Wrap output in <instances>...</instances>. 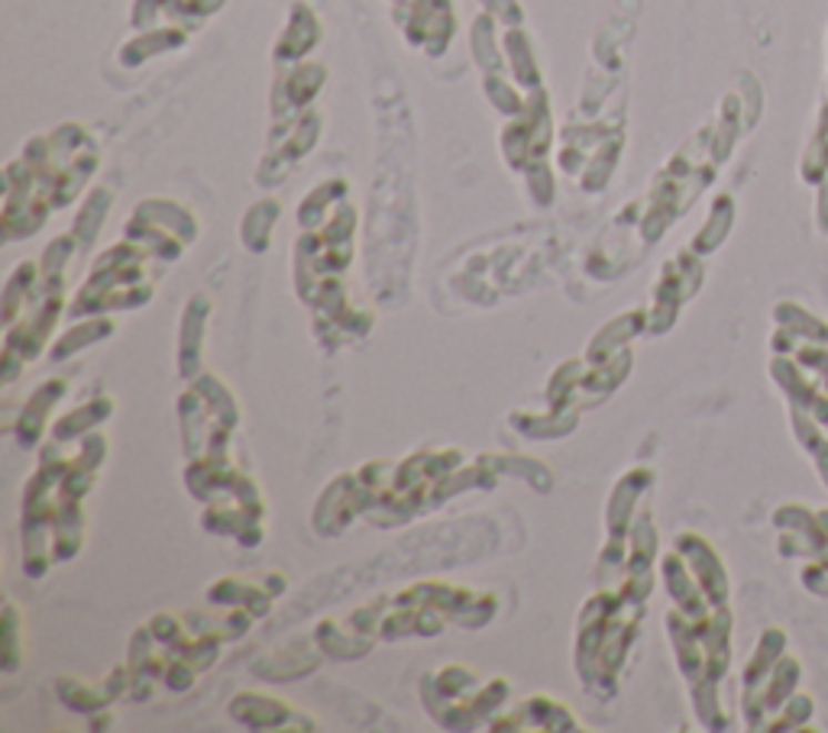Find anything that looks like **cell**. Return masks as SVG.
I'll list each match as a JSON object with an SVG mask.
<instances>
[{"label":"cell","instance_id":"cell-1","mask_svg":"<svg viewBox=\"0 0 828 733\" xmlns=\"http://www.w3.org/2000/svg\"><path fill=\"white\" fill-rule=\"evenodd\" d=\"M62 391H65V385L55 378V381L42 385L37 395H33L30 407L23 410V424H20V442L23 446H37L39 437L46 434V407H52V404L59 401Z\"/></svg>","mask_w":828,"mask_h":733}]
</instances>
